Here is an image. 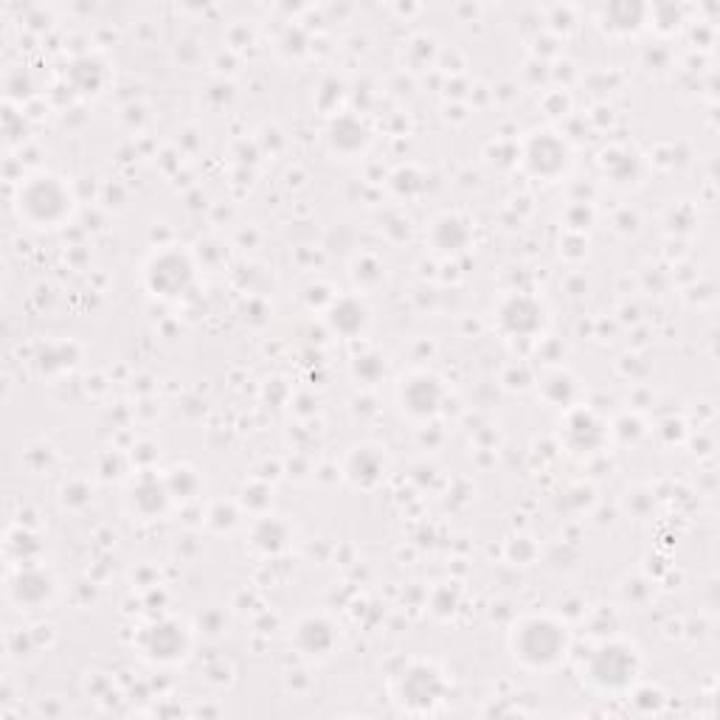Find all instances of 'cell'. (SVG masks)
I'll return each mask as SVG.
<instances>
[{
  "mask_svg": "<svg viewBox=\"0 0 720 720\" xmlns=\"http://www.w3.org/2000/svg\"><path fill=\"white\" fill-rule=\"evenodd\" d=\"M526 166L541 177H557L569 166V150L564 141H557L551 132H541L530 141L524 152Z\"/></svg>",
  "mask_w": 720,
  "mask_h": 720,
  "instance_id": "cell-8",
  "label": "cell"
},
{
  "mask_svg": "<svg viewBox=\"0 0 720 720\" xmlns=\"http://www.w3.org/2000/svg\"><path fill=\"white\" fill-rule=\"evenodd\" d=\"M329 324L338 335H347V338H355L358 333H363L369 324V310L367 304L358 302V299H338L329 310Z\"/></svg>",
  "mask_w": 720,
  "mask_h": 720,
  "instance_id": "cell-11",
  "label": "cell"
},
{
  "mask_svg": "<svg viewBox=\"0 0 720 720\" xmlns=\"http://www.w3.org/2000/svg\"><path fill=\"white\" fill-rule=\"evenodd\" d=\"M397 693L399 701L408 704L411 709H431L445 695V678L433 664H411L399 678Z\"/></svg>",
  "mask_w": 720,
  "mask_h": 720,
  "instance_id": "cell-4",
  "label": "cell"
},
{
  "mask_svg": "<svg viewBox=\"0 0 720 720\" xmlns=\"http://www.w3.org/2000/svg\"><path fill=\"white\" fill-rule=\"evenodd\" d=\"M150 288L161 295H181L191 282H195V265L189 263V256L177 254V251H166V254L155 256L147 270Z\"/></svg>",
  "mask_w": 720,
  "mask_h": 720,
  "instance_id": "cell-5",
  "label": "cell"
},
{
  "mask_svg": "<svg viewBox=\"0 0 720 720\" xmlns=\"http://www.w3.org/2000/svg\"><path fill=\"white\" fill-rule=\"evenodd\" d=\"M254 544L265 551H282L288 546V526L268 518L263 524L256 526L254 532Z\"/></svg>",
  "mask_w": 720,
  "mask_h": 720,
  "instance_id": "cell-15",
  "label": "cell"
},
{
  "mask_svg": "<svg viewBox=\"0 0 720 720\" xmlns=\"http://www.w3.org/2000/svg\"><path fill=\"white\" fill-rule=\"evenodd\" d=\"M445 399V388L433 374H414L403 386V408L411 417H433Z\"/></svg>",
  "mask_w": 720,
  "mask_h": 720,
  "instance_id": "cell-9",
  "label": "cell"
},
{
  "mask_svg": "<svg viewBox=\"0 0 720 720\" xmlns=\"http://www.w3.org/2000/svg\"><path fill=\"white\" fill-rule=\"evenodd\" d=\"M141 650L152 662H177L189 650V634L184 630V625L158 623L144 634Z\"/></svg>",
  "mask_w": 720,
  "mask_h": 720,
  "instance_id": "cell-6",
  "label": "cell"
},
{
  "mask_svg": "<svg viewBox=\"0 0 720 720\" xmlns=\"http://www.w3.org/2000/svg\"><path fill=\"white\" fill-rule=\"evenodd\" d=\"M383 467L386 465H383V458L374 448H358L349 458L347 473L358 487H374L383 478Z\"/></svg>",
  "mask_w": 720,
  "mask_h": 720,
  "instance_id": "cell-12",
  "label": "cell"
},
{
  "mask_svg": "<svg viewBox=\"0 0 720 720\" xmlns=\"http://www.w3.org/2000/svg\"><path fill=\"white\" fill-rule=\"evenodd\" d=\"M71 211V191L57 177H34L20 191V214L39 229H54Z\"/></svg>",
  "mask_w": 720,
  "mask_h": 720,
  "instance_id": "cell-2",
  "label": "cell"
},
{
  "mask_svg": "<svg viewBox=\"0 0 720 720\" xmlns=\"http://www.w3.org/2000/svg\"><path fill=\"white\" fill-rule=\"evenodd\" d=\"M471 243V229H467L465 220L458 217H442L433 225V245L439 251H465V245Z\"/></svg>",
  "mask_w": 720,
  "mask_h": 720,
  "instance_id": "cell-13",
  "label": "cell"
},
{
  "mask_svg": "<svg viewBox=\"0 0 720 720\" xmlns=\"http://www.w3.org/2000/svg\"><path fill=\"white\" fill-rule=\"evenodd\" d=\"M639 675V655L623 642H605L589 659V678L605 693H625Z\"/></svg>",
  "mask_w": 720,
  "mask_h": 720,
  "instance_id": "cell-3",
  "label": "cell"
},
{
  "mask_svg": "<svg viewBox=\"0 0 720 720\" xmlns=\"http://www.w3.org/2000/svg\"><path fill=\"white\" fill-rule=\"evenodd\" d=\"M566 648H569V634L549 616H530L518 625L512 636V650L518 659L535 670L555 667L566 655Z\"/></svg>",
  "mask_w": 720,
  "mask_h": 720,
  "instance_id": "cell-1",
  "label": "cell"
},
{
  "mask_svg": "<svg viewBox=\"0 0 720 720\" xmlns=\"http://www.w3.org/2000/svg\"><path fill=\"white\" fill-rule=\"evenodd\" d=\"M14 591H18L20 603L39 605L37 596H34V591H37V594L43 596V603H46L48 596H51V591H54V583L48 580L46 574H43V571L28 569V571H23V574H20V583L14 585Z\"/></svg>",
  "mask_w": 720,
  "mask_h": 720,
  "instance_id": "cell-14",
  "label": "cell"
},
{
  "mask_svg": "<svg viewBox=\"0 0 720 720\" xmlns=\"http://www.w3.org/2000/svg\"><path fill=\"white\" fill-rule=\"evenodd\" d=\"M501 327L504 333L518 335V338H530L544 329V304H537L530 295H512L498 310Z\"/></svg>",
  "mask_w": 720,
  "mask_h": 720,
  "instance_id": "cell-7",
  "label": "cell"
},
{
  "mask_svg": "<svg viewBox=\"0 0 720 720\" xmlns=\"http://www.w3.org/2000/svg\"><path fill=\"white\" fill-rule=\"evenodd\" d=\"M295 644L307 655H327L335 648V628L324 616H310L295 628Z\"/></svg>",
  "mask_w": 720,
  "mask_h": 720,
  "instance_id": "cell-10",
  "label": "cell"
}]
</instances>
